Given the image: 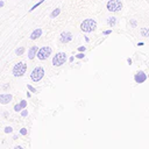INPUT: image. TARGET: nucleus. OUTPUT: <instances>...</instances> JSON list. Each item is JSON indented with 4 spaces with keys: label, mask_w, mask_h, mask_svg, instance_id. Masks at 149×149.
I'll use <instances>...</instances> for the list:
<instances>
[{
    "label": "nucleus",
    "mask_w": 149,
    "mask_h": 149,
    "mask_svg": "<svg viewBox=\"0 0 149 149\" xmlns=\"http://www.w3.org/2000/svg\"><path fill=\"white\" fill-rule=\"evenodd\" d=\"M95 28H97V22L94 20H92V19H86L80 24V29L83 31H85V33H91Z\"/></svg>",
    "instance_id": "obj_1"
},
{
    "label": "nucleus",
    "mask_w": 149,
    "mask_h": 149,
    "mask_svg": "<svg viewBox=\"0 0 149 149\" xmlns=\"http://www.w3.org/2000/svg\"><path fill=\"white\" fill-rule=\"evenodd\" d=\"M27 70V64L24 62H19L13 68V74L15 77H22Z\"/></svg>",
    "instance_id": "obj_2"
},
{
    "label": "nucleus",
    "mask_w": 149,
    "mask_h": 149,
    "mask_svg": "<svg viewBox=\"0 0 149 149\" xmlns=\"http://www.w3.org/2000/svg\"><path fill=\"white\" fill-rule=\"evenodd\" d=\"M43 76H44V69L42 68V66H36V68H34V70L31 71V73H30V78H31V80L33 81H40L42 78H43Z\"/></svg>",
    "instance_id": "obj_3"
},
{
    "label": "nucleus",
    "mask_w": 149,
    "mask_h": 149,
    "mask_svg": "<svg viewBox=\"0 0 149 149\" xmlns=\"http://www.w3.org/2000/svg\"><path fill=\"white\" fill-rule=\"evenodd\" d=\"M66 62V55L65 52H57L52 58V65L54 66H61Z\"/></svg>",
    "instance_id": "obj_4"
},
{
    "label": "nucleus",
    "mask_w": 149,
    "mask_h": 149,
    "mask_svg": "<svg viewBox=\"0 0 149 149\" xmlns=\"http://www.w3.org/2000/svg\"><path fill=\"white\" fill-rule=\"evenodd\" d=\"M50 55H51V48L50 47H42L38 49L36 56L40 61H45Z\"/></svg>",
    "instance_id": "obj_5"
},
{
    "label": "nucleus",
    "mask_w": 149,
    "mask_h": 149,
    "mask_svg": "<svg viewBox=\"0 0 149 149\" xmlns=\"http://www.w3.org/2000/svg\"><path fill=\"white\" fill-rule=\"evenodd\" d=\"M122 7V3L120 0H109L107 2V8L111 12H118Z\"/></svg>",
    "instance_id": "obj_6"
},
{
    "label": "nucleus",
    "mask_w": 149,
    "mask_h": 149,
    "mask_svg": "<svg viewBox=\"0 0 149 149\" xmlns=\"http://www.w3.org/2000/svg\"><path fill=\"white\" fill-rule=\"evenodd\" d=\"M72 40V34L70 31H62L59 35V41L62 43H69Z\"/></svg>",
    "instance_id": "obj_7"
},
{
    "label": "nucleus",
    "mask_w": 149,
    "mask_h": 149,
    "mask_svg": "<svg viewBox=\"0 0 149 149\" xmlns=\"http://www.w3.org/2000/svg\"><path fill=\"white\" fill-rule=\"evenodd\" d=\"M12 99H13V95L10 93H1L0 94V104H2V105L9 104L12 101Z\"/></svg>",
    "instance_id": "obj_8"
},
{
    "label": "nucleus",
    "mask_w": 149,
    "mask_h": 149,
    "mask_svg": "<svg viewBox=\"0 0 149 149\" xmlns=\"http://www.w3.org/2000/svg\"><path fill=\"white\" fill-rule=\"evenodd\" d=\"M41 35H42V29L41 28H36L35 30H33V33L30 34V40H37L38 37H41Z\"/></svg>",
    "instance_id": "obj_9"
},
{
    "label": "nucleus",
    "mask_w": 149,
    "mask_h": 149,
    "mask_svg": "<svg viewBox=\"0 0 149 149\" xmlns=\"http://www.w3.org/2000/svg\"><path fill=\"white\" fill-rule=\"evenodd\" d=\"M37 51H38V48L36 45H33L29 50H28V58L29 59H34V57L37 55Z\"/></svg>",
    "instance_id": "obj_10"
},
{
    "label": "nucleus",
    "mask_w": 149,
    "mask_h": 149,
    "mask_svg": "<svg viewBox=\"0 0 149 149\" xmlns=\"http://www.w3.org/2000/svg\"><path fill=\"white\" fill-rule=\"evenodd\" d=\"M27 107V101L26 100H21L19 104H16L15 106H14V111L15 112H21L23 108H26Z\"/></svg>",
    "instance_id": "obj_11"
},
{
    "label": "nucleus",
    "mask_w": 149,
    "mask_h": 149,
    "mask_svg": "<svg viewBox=\"0 0 149 149\" xmlns=\"http://www.w3.org/2000/svg\"><path fill=\"white\" fill-rule=\"evenodd\" d=\"M146 80V74L143 72H139L137 74H135V81L136 83H143Z\"/></svg>",
    "instance_id": "obj_12"
},
{
    "label": "nucleus",
    "mask_w": 149,
    "mask_h": 149,
    "mask_svg": "<svg viewBox=\"0 0 149 149\" xmlns=\"http://www.w3.org/2000/svg\"><path fill=\"white\" fill-rule=\"evenodd\" d=\"M23 52H24V48H23V47H19V48L15 50V54H16L17 56H21V55H23Z\"/></svg>",
    "instance_id": "obj_13"
},
{
    "label": "nucleus",
    "mask_w": 149,
    "mask_h": 149,
    "mask_svg": "<svg viewBox=\"0 0 149 149\" xmlns=\"http://www.w3.org/2000/svg\"><path fill=\"white\" fill-rule=\"evenodd\" d=\"M59 13H61V9H59V8H56V9H54V10H52V13L50 14V16H51V17H56Z\"/></svg>",
    "instance_id": "obj_14"
},
{
    "label": "nucleus",
    "mask_w": 149,
    "mask_h": 149,
    "mask_svg": "<svg viewBox=\"0 0 149 149\" xmlns=\"http://www.w3.org/2000/svg\"><path fill=\"white\" fill-rule=\"evenodd\" d=\"M43 2H44V0H40L38 2H36V3H35V5H34V6H33V7H31V8L29 9V12H33V10H34V9H35L36 7H38V6H40L41 3H43Z\"/></svg>",
    "instance_id": "obj_15"
},
{
    "label": "nucleus",
    "mask_w": 149,
    "mask_h": 149,
    "mask_svg": "<svg viewBox=\"0 0 149 149\" xmlns=\"http://www.w3.org/2000/svg\"><path fill=\"white\" fill-rule=\"evenodd\" d=\"M3 132H5V134H9V133H12V132H13V128H12L10 126H7V127H5Z\"/></svg>",
    "instance_id": "obj_16"
},
{
    "label": "nucleus",
    "mask_w": 149,
    "mask_h": 149,
    "mask_svg": "<svg viewBox=\"0 0 149 149\" xmlns=\"http://www.w3.org/2000/svg\"><path fill=\"white\" fill-rule=\"evenodd\" d=\"M20 113H21V116H23V118H26V116L28 115V111H27L26 108H23V109H22Z\"/></svg>",
    "instance_id": "obj_17"
},
{
    "label": "nucleus",
    "mask_w": 149,
    "mask_h": 149,
    "mask_svg": "<svg viewBox=\"0 0 149 149\" xmlns=\"http://www.w3.org/2000/svg\"><path fill=\"white\" fill-rule=\"evenodd\" d=\"M20 134L21 135H27L28 134V129L27 128H21L20 129Z\"/></svg>",
    "instance_id": "obj_18"
},
{
    "label": "nucleus",
    "mask_w": 149,
    "mask_h": 149,
    "mask_svg": "<svg viewBox=\"0 0 149 149\" xmlns=\"http://www.w3.org/2000/svg\"><path fill=\"white\" fill-rule=\"evenodd\" d=\"M114 23H115L114 17H109V19H108V24H109V26H114Z\"/></svg>",
    "instance_id": "obj_19"
},
{
    "label": "nucleus",
    "mask_w": 149,
    "mask_h": 149,
    "mask_svg": "<svg viewBox=\"0 0 149 149\" xmlns=\"http://www.w3.org/2000/svg\"><path fill=\"white\" fill-rule=\"evenodd\" d=\"M27 87H28V90H29L30 92H33V93H35V92H36V88H35V87H33L31 85H29V84H28V85H27Z\"/></svg>",
    "instance_id": "obj_20"
},
{
    "label": "nucleus",
    "mask_w": 149,
    "mask_h": 149,
    "mask_svg": "<svg viewBox=\"0 0 149 149\" xmlns=\"http://www.w3.org/2000/svg\"><path fill=\"white\" fill-rule=\"evenodd\" d=\"M76 57H77V58H83V57H84V54H78Z\"/></svg>",
    "instance_id": "obj_21"
},
{
    "label": "nucleus",
    "mask_w": 149,
    "mask_h": 149,
    "mask_svg": "<svg viewBox=\"0 0 149 149\" xmlns=\"http://www.w3.org/2000/svg\"><path fill=\"white\" fill-rule=\"evenodd\" d=\"M78 50H79V51H85V47H79Z\"/></svg>",
    "instance_id": "obj_22"
},
{
    "label": "nucleus",
    "mask_w": 149,
    "mask_h": 149,
    "mask_svg": "<svg viewBox=\"0 0 149 149\" xmlns=\"http://www.w3.org/2000/svg\"><path fill=\"white\" fill-rule=\"evenodd\" d=\"M14 149H23L21 146H16V147H14Z\"/></svg>",
    "instance_id": "obj_23"
},
{
    "label": "nucleus",
    "mask_w": 149,
    "mask_h": 149,
    "mask_svg": "<svg viewBox=\"0 0 149 149\" xmlns=\"http://www.w3.org/2000/svg\"><path fill=\"white\" fill-rule=\"evenodd\" d=\"M8 87H9V85H8V84H7V85H3V90H7Z\"/></svg>",
    "instance_id": "obj_24"
},
{
    "label": "nucleus",
    "mask_w": 149,
    "mask_h": 149,
    "mask_svg": "<svg viewBox=\"0 0 149 149\" xmlns=\"http://www.w3.org/2000/svg\"><path fill=\"white\" fill-rule=\"evenodd\" d=\"M3 5H5V2L3 1H0V7H3Z\"/></svg>",
    "instance_id": "obj_25"
},
{
    "label": "nucleus",
    "mask_w": 149,
    "mask_h": 149,
    "mask_svg": "<svg viewBox=\"0 0 149 149\" xmlns=\"http://www.w3.org/2000/svg\"><path fill=\"white\" fill-rule=\"evenodd\" d=\"M109 33H111V30H107V31H105V33H104V34H105V35H108V34H109Z\"/></svg>",
    "instance_id": "obj_26"
},
{
    "label": "nucleus",
    "mask_w": 149,
    "mask_h": 149,
    "mask_svg": "<svg viewBox=\"0 0 149 149\" xmlns=\"http://www.w3.org/2000/svg\"><path fill=\"white\" fill-rule=\"evenodd\" d=\"M27 97H28V98H30V97H31V93H30V92H28V93H27Z\"/></svg>",
    "instance_id": "obj_27"
},
{
    "label": "nucleus",
    "mask_w": 149,
    "mask_h": 149,
    "mask_svg": "<svg viewBox=\"0 0 149 149\" xmlns=\"http://www.w3.org/2000/svg\"><path fill=\"white\" fill-rule=\"evenodd\" d=\"M17 137H19L17 135H14V136H13V139H14V140H17Z\"/></svg>",
    "instance_id": "obj_28"
}]
</instances>
